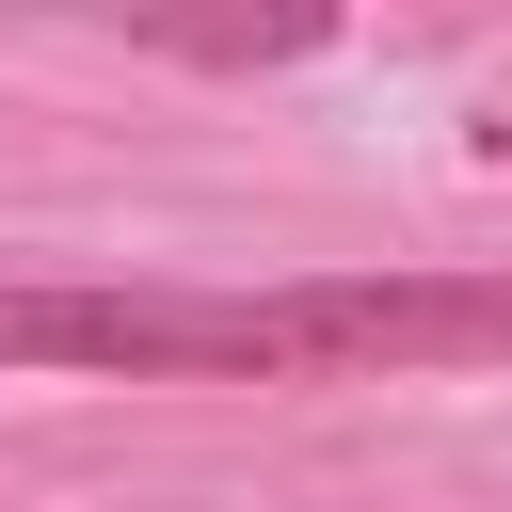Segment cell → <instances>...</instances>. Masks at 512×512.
I'll list each match as a JSON object with an SVG mask.
<instances>
[{
	"mask_svg": "<svg viewBox=\"0 0 512 512\" xmlns=\"http://www.w3.org/2000/svg\"><path fill=\"white\" fill-rule=\"evenodd\" d=\"M0 368H96V384H384V368H512V272L0 288Z\"/></svg>",
	"mask_w": 512,
	"mask_h": 512,
	"instance_id": "obj_1",
	"label": "cell"
},
{
	"mask_svg": "<svg viewBox=\"0 0 512 512\" xmlns=\"http://www.w3.org/2000/svg\"><path fill=\"white\" fill-rule=\"evenodd\" d=\"M480 160H512V112H496V128H480Z\"/></svg>",
	"mask_w": 512,
	"mask_h": 512,
	"instance_id": "obj_2",
	"label": "cell"
}]
</instances>
